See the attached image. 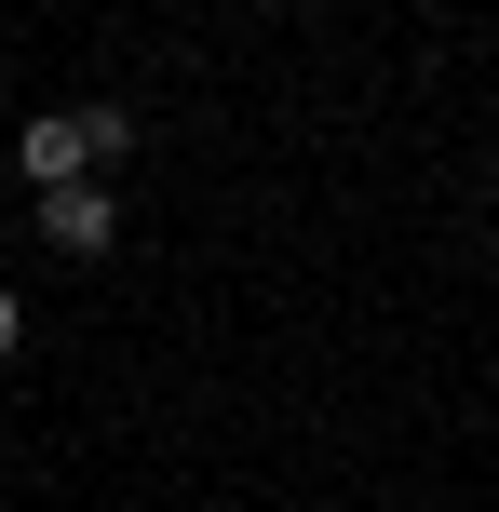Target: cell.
I'll return each instance as SVG.
<instances>
[{
	"label": "cell",
	"instance_id": "6da1fadb",
	"mask_svg": "<svg viewBox=\"0 0 499 512\" xmlns=\"http://www.w3.org/2000/svg\"><path fill=\"white\" fill-rule=\"evenodd\" d=\"M14 176L27 189H81L95 176V122H81V108H27L14 122Z\"/></svg>",
	"mask_w": 499,
	"mask_h": 512
},
{
	"label": "cell",
	"instance_id": "7a4b0ae2",
	"mask_svg": "<svg viewBox=\"0 0 499 512\" xmlns=\"http://www.w3.org/2000/svg\"><path fill=\"white\" fill-rule=\"evenodd\" d=\"M41 243L54 256H108V243H122V203H108L95 176H81V189H41Z\"/></svg>",
	"mask_w": 499,
	"mask_h": 512
},
{
	"label": "cell",
	"instance_id": "3957f363",
	"mask_svg": "<svg viewBox=\"0 0 499 512\" xmlns=\"http://www.w3.org/2000/svg\"><path fill=\"white\" fill-rule=\"evenodd\" d=\"M14 337H27V297H14V283H0V351H14Z\"/></svg>",
	"mask_w": 499,
	"mask_h": 512
}]
</instances>
